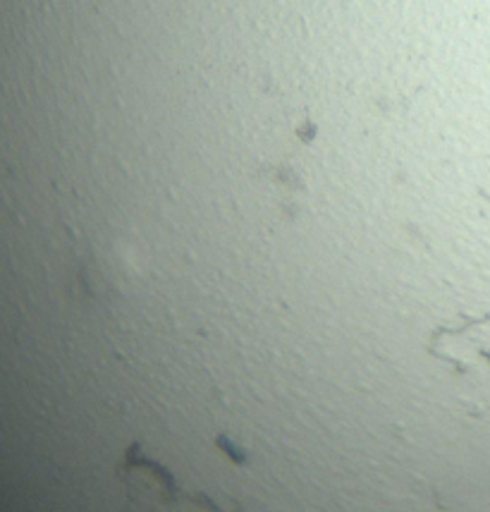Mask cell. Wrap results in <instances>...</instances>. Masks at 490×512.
Listing matches in <instances>:
<instances>
[{"instance_id":"cell-1","label":"cell","mask_w":490,"mask_h":512,"mask_svg":"<svg viewBox=\"0 0 490 512\" xmlns=\"http://www.w3.org/2000/svg\"><path fill=\"white\" fill-rule=\"evenodd\" d=\"M120 479L125 481L127 496H130V508H153V505H175V503H192L204 508L206 512H237L232 508H223L218 501H213L208 493H189L182 491L173 472L158 465L153 457H146L142 446L137 441L130 443L125 450V460L118 469Z\"/></svg>"},{"instance_id":"cell-2","label":"cell","mask_w":490,"mask_h":512,"mask_svg":"<svg viewBox=\"0 0 490 512\" xmlns=\"http://www.w3.org/2000/svg\"><path fill=\"white\" fill-rule=\"evenodd\" d=\"M216 446L223 450V453L228 455L230 460L235 462V465H244V462H247V450L240 448V446H235V443H232V438L228 434H220L216 438Z\"/></svg>"}]
</instances>
